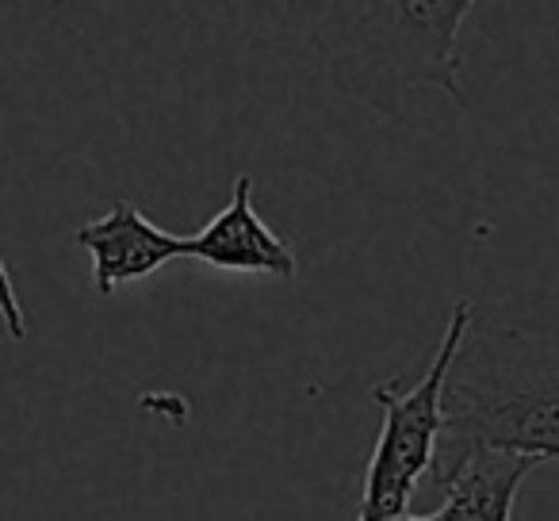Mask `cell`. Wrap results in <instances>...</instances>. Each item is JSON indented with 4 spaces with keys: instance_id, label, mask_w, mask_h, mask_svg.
I'll list each match as a JSON object with an SVG mask.
<instances>
[{
    "instance_id": "3",
    "label": "cell",
    "mask_w": 559,
    "mask_h": 521,
    "mask_svg": "<svg viewBox=\"0 0 559 521\" xmlns=\"http://www.w3.org/2000/svg\"><path fill=\"white\" fill-rule=\"evenodd\" d=\"M472 299H460L449 315V327L437 345L433 365L418 383L383 380L372 388V403L380 406L383 426L365 472V490L357 502V521H395L406 513L418 483L433 472L437 437H441V395L449 368L460 353V342L472 322Z\"/></svg>"
},
{
    "instance_id": "7",
    "label": "cell",
    "mask_w": 559,
    "mask_h": 521,
    "mask_svg": "<svg viewBox=\"0 0 559 521\" xmlns=\"http://www.w3.org/2000/svg\"><path fill=\"white\" fill-rule=\"evenodd\" d=\"M0 319H4V330H9L12 342H27L32 327H27V315L24 304L16 296V284H12V273L4 265V257H0Z\"/></svg>"
},
{
    "instance_id": "1",
    "label": "cell",
    "mask_w": 559,
    "mask_h": 521,
    "mask_svg": "<svg viewBox=\"0 0 559 521\" xmlns=\"http://www.w3.org/2000/svg\"><path fill=\"white\" fill-rule=\"evenodd\" d=\"M475 449L559 460V319H502L472 307L441 395L429 479Z\"/></svg>"
},
{
    "instance_id": "8",
    "label": "cell",
    "mask_w": 559,
    "mask_h": 521,
    "mask_svg": "<svg viewBox=\"0 0 559 521\" xmlns=\"http://www.w3.org/2000/svg\"><path fill=\"white\" fill-rule=\"evenodd\" d=\"M395 521H437L433 513H403V518H395Z\"/></svg>"
},
{
    "instance_id": "2",
    "label": "cell",
    "mask_w": 559,
    "mask_h": 521,
    "mask_svg": "<svg viewBox=\"0 0 559 521\" xmlns=\"http://www.w3.org/2000/svg\"><path fill=\"white\" fill-rule=\"evenodd\" d=\"M472 9L467 0L353 4V12H330L314 43L326 55L334 85L372 111L403 116L418 85L441 88L467 108L460 24Z\"/></svg>"
},
{
    "instance_id": "5",
    "label": "cell",
    "mask_w": 559,
    "mask_h": 521,
    "mask_svg": "<svg viewBox=\"0 0 559 521\" xmlns=\"http://www.w3.org/2000/svg\"><path fill=\"white\" fill-rule=\"evenodd\" d=\"M93 261V284L100 296H111L123 284L146 281L169 261L185 257V234H169L154 226L131 200L111 203L108 215L85 223L73 234Z\"/></svg>"
},
{
    "instance_id": "6",
    "label": "cell",
    "mask_w": 559,
    "mask_h": 521,
    "mask_svg": "<svg viewBox=\"0 0 559 521\" xmlns=\"http://www.w3.org/2000/svg\"><path fill=\"white\" fill-rule=\"evenodd\" d=\"M540 467L528 457H513V452L495 449H475L464 460L437 475L433 490L441 495V506L433 510L437 521H510L513 518V498H518L521 483Z\"/></svg>"
},
{
    "instance_id": "4",
    "label": "cell",
    "mask_w": 559,
    "mask_h": 521,
    "mask_svg": "<svg viewBox=\"0 0 559 521\" xmlns=\"http://www.w3.org/2000/svg\"><path fill=\"white\" fill-rule=\"evenodd\" d=\"M185 257H195L223 273H264L276 281H296L299 273L296 249L257 215L249 173H238L230 203L200 234H185Z\"/></svg>"
}]
</instances>
